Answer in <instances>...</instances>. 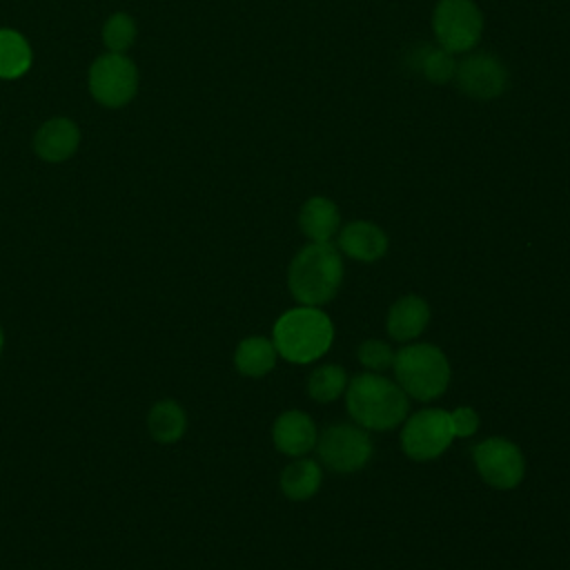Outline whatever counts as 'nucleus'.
Returning a JSON list of instances; mask_svg holds the SVG:
<instances>
[{
	"label": "nucleus",
	"mask_w": 570,
	"mask_h": 570,
	"mask_svg": "<svg viewBox=\"0 0 570 570\" xmlns=\"http://www.w3.org/2000/svg\"><path fill=\"white\" fill-rule=\"evenodd\" d=\"M345 405L356 425L374 432L401 425L410 410L407 394L399 383L376 372H363L347 381Z\"/></svg>",
	"instance_id": "f257e3e1"
},
{
	"label": "nucleus",
	"mask_w": 570,
	"mask_h": 570,
	"mask_svg": "<svg viewBox=\"0 0 570 570\" xmlns=\"http://www.w3.org/2000/svg\"><path fill=\"white\" fill-rule=\"evenodd\" d=\"M343 283V256L332 243H307L287 267V287L301 305L330 303Z\"/></svg>",
	"instance_id": "f03ea898"
},
{
	"label": "nucleus",
	"mask_w": 570,
	"mask_h": 570,
	"mask_svg": "<svg viewBox=\"0 0 570 570\" xmlns=\"http://www.w3.org/2000/svg\"><path fill=\"white\" fill-rule=\"evenodd\" d=\"M334 341V323L321 309L312 305H298L283 312L272 330V343L289 363L307 365L318 361Z\"/></svg>",
	"instance_id": "7ed1b4c3"
},
{
	"label": "nucleus",
	"mask_w": 570,
	"mask_h": 570,
	"mask_svg": "<svg viewBox=\"0 0 570 570\" xmlns=\"http://www.w3.org/2000/svg\"><path fill=\"white\" fill-rule=\"evenodd\" d=\"M394 379L407 399L432 401L450 385V361L445 352L432 343H407L394 352Z\"/></svg>",
	"instance_id": "20e7f679"
},
{
	"label": "nucleus",
	"mask_w": 570,
	"mask_h": 570,
	"mask_svg": "<svg viewBox=\"0 0 570 570\" xmlns=\"http://www.w3.org/2000/svg\"><path fill=\"white\" fill-rule=\"evenodd\" d=\"M432 31L448 53H468L481 40L483 13L474 0H439L432 13Z\"/></svg>",
	"instance_id": "39448f33"
},
{
	"label": "nucleus",
	"mask_w": 570,
	"mask_h": 570,
	"mask_svg": "<svg viewBox=\"0 0 570 570\" xmlns=\"http://www.w3.org/2000/svg\"><path fill=\"white\" fill-rule=\"evenodd\" d=\"M323 465L338 474L358 472L374 454V443L365 428L356 423H334L325 428L316 445Z\"/></svg>",
	"instance_id": "423d86ee"
},
{
	"label": "nucleus",
	"mask_w": 570,
	"mask_h": 570,
	"mask_svg": "<svg viewBox=\"0 0 570 570\" xmlns=\"http://www.w3.org/2000/svg\"><path fill=\"white\" fill-rule=\"evenodd\" d=\"M452 441L450 412L443 407H423L403 421L401 448L412 461H432L441 456Z\"/></svg>",
	"instance_id": "0eeeda50"
},
{
	"label": "nucleus",
	"mask_w": 570,
	"mask_h": 570,
	"mask_svg": "<svg viewBox=\"0 0 570 570\" xmlns=\"http://www.w3.org/2000/svg\"><path fill=\"white\" fill-rule=\"evenodd\" d=\"M472 459L479 476L497 490H512L523 481L525 459L521 448L510 439L490 436L479 441L472 450Z\"/></svg>",
	"instance_id": "6e6552de"
},
{
	"label": "nucleus",
	"mask_w": 570,
	"mask_h": 570,
	"mask_svg": "<svg viewBox=\"0 0 570 570\" xmlns=\"http://www.w3.org/2000/svg\"><path fill=\"white\" fill-rule=\"evenodd\" d=\"M91 96L105 107L127 105L138 89L136 65L122 53H105L89 69Z\"/></svg>",
	"instance_id": "1a4fd4ad"
},
{
	"label": "nucleus",
	"mask_w": 570,
	"mask_h": 570,
	"mask_svg": "<svg viewBox=\"0 0 570 570\" xmlns=\"http://www.w3.org/2000/svg\"><path fill=\"white\" fill-rule=\"evenodd\" d=\"M454 80L465 96L476 100H492L505 91L508 71L497 56L488 51H474L456 62Z\"/></svg>",
	"instance_id": "9d476101"
},
{
	"label": "nucleus",
	"mask_w": 570,
	"mask_h": 570,
	"mask_svg": "<svg viewBox=\"0 0 570 570\" xmlns=\"http://www.w3.org/2000/svg\"><path fill=\"white\" fill-rule=\"evenodd\" d=\"M387 234L370 220H352L338 229V252L358 263H376L387 254Z\"/></svg>",
	"instance_id": "9b49d317"
},
{
	"label": "nucleus",
	"mask_w": 570,
	"mask_h": 570,
	"mask_svg": "<svg viewBox=\"0 0 570 570\" xmlns=\"http://www.w3.org/2000/svg\"><path fill=\"white\" fill-rule=\"evenodd\" d=\"M318 432L307 412L287 410L272 425V441L285 456H305L316 445Z\"/></svg>",
	"instance_id": "f8f14e48"
},
{
	"label": "nucleus",
	"mask_w": 570,
	"mask_h": 570,
	"mask_svg": "<svg viewBox=\"0 0 570 570\" xmlns=\"http://www.w3.org/2000/svg\"><path fill=\"white\" fill-rule=\"evenodd\" d=\"M430 323V305L419 294H405L392 303L387 309L385 327L387 334L399 343H410L419 338Z\"/></svg>",
	"instance_id": "ddd939ff"
},
{
	"label": "nucleus",
	"mask_w": 570,
	"mask_h": 570,
	"mask_svg": "<svg viewBox=\"0 0 570 570\" xmlns=\"http://www.w3.org/2000/svg\"><path fill=\"white\" fill-rule=\"evenodd\" d=\"M80 131L67 118H51L33 136L36 154L47 163H62L78 149Z\"/></svg>",
	"instance_id": "4468645a"
},
{
	"label": "nucleus",
	"mask_w": 570,
	"mask_h": 570,
	"mask_svg": "<svg viewBox=\"0 0 570 570\" xmlns=\"http://www.w3.org/2000/svg\"><path fill=\"white\" fill-rule=\"evenodd\" d=\"M298 227L309 243H330L341 229V212L327 196H312L301 205Z\"/></svg>",
	"instance_id": "2eb2a0df"
},
{
	"label": "nucleus",
	"mask_w": 570,
	"mask_h": 570,
	"mask_svg": "<svg viewBox=\"0 0 570 570\" xmlns=\"http://www.w3.org/2000/svg\"><path fill=\"white\" fill-rule=\"evenodd\" d=\"M321 483H323L321 465L307 456H296L281 472V490L292 501L312 499L318 492Z\"/></svg>",
	"instance_id": "dca6fc26"
},
{
	"label": "nucleus",
	"mask_w": 570,
	"mask_h": 570,
	"mask_svg": "<svg viewBox=\"0 0 570 570\" xmlns=\"http://www.w3.org/2000/svg\"><path fill=\"white\" fill-rule=\"evenodd\" d=\"M276 347L272 338L265 336H247L234 350V365L245 376H265L276 365Z\"/></svg>",
	"instance_id": "f3484780"
},
{
	"label": "nucleus",
	"mask_w": 570,
	"mask_h": 570,
	"mask_svg": "<svg viewBox=\"0 0 570 570\" xmlns=\"http://www.w3.org/2000/svg\"><path fill=\"white\" fill-rule=\"evenodd\" d=\"M147 425H149V432H151L154 441L174 443L185 434L187 416H185V410L176 401L165 399V401H158L149 410Z\"/></svg>",
	"instance_id": "a211bd4d"
},
{
	"label": "nucleus",
	"mask_w": 570,
	"mask_h": 570,
	"mask_svg": "<svg viewBox=\"0 0 570 570\" xmlns=\"http://www.w3.org/2000/svg\"><path fill=\"white\" fill-rule=\"evenodd\" d=\"M31 67V47L13 29H0V78H20Z\"/></svg>",
	"instance_id": "6ab92c4d"
},
{
	"label": "nucleus",
	"mask_w": 570,
	"mask_h": 570,
	"mask_svg": "<svg viewBox=\"0 0 570 570\" xmlns=\"http://www.w3.org/2000/svg\"><path fill=\"white\" fill-rule=\"evenodd\" d=\"M347 372L338 363H323L307 376V394L316 403H332L345 394Z\"/></svg>",
	"instance_id": "aec40b11"
},
{
	"label": "nucleus",
	"mask_w": 570,
	"mask_h": 570,
	"mask_svg": "<svg viewBox=\"0 0 570 570\" xmlns=\"http://www.w3.org/2000/svg\"><path fill=\"white\" fill-rule=\"evenodd\" d=\"M136 40V24L127 13H114L102 27V42L111 53L127 51Z\"/></svg>",
	"instance_id": "412c9836"
},
{
	"label": "nucleus",
	"mask_w": 570,
	"mask_h": 570,
	"mask_svg": "<svg viewBox=\"0 0 570 570\" xmlns=\"http://www.w3.org/2000/svg\"><path fill=\"white\" fill-rule=\"evenodd\" d=\"M356 358L358 363L365 367V372H376L383 374L385 370L392 367L394 361V352L385 341L379 338H367L358 345L356 350Z\"/></svg>",
	"instance_id": "4be33fe9"
},
{
	"label": "nucleus",
	"mask_w": 570,
	"mask_h": 570,
	"mask_svg": "<svg viewBox=\"0 0 570 570\" xmlns=\"http://www.w3.org/2000/svg\"><path fill=\"white\" fill-rule=\"evenodd\" d=\"M454 69H456V62L452 58V53H448L445 49L436 47V49H430L423 60H421V71L423 76L430 80V82H436V85H445L450 78H454Z\"/></svg>",
	"instance_id": "5701e85b"
},
{
	"label": "nucleus",
	"mask_w": 570,
	"mask_h": 570,
	"mask_svg": "<svg viewBox=\"0 0 570 570\" xmlns=\"http://www.w3.org/2000/svg\"><path fill=\"white\" fill-rule=\"evenodd\" d=\"M450 423H452L454 439H465L479 430V414H476V410L461 405L450 412Z\"/></svg>",
	"instance_id": "b1692460"
},
{
	"label": "nucleus",
	"mask_w": 570,
	"mask_h": 570,
	"mask_svg": "<svg viewBox=\"0 0 570 570\" xmlns=\"http://www.w3.org/2000/svg\"><path fill=\"white\" fill-rule=\"evenodd\" d=\"M2 343H4V336H2V330H0V352H2Z\"/></svg>",
	"instance_id": "393cba45"
}]
</instances>
